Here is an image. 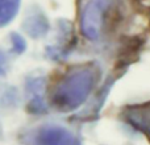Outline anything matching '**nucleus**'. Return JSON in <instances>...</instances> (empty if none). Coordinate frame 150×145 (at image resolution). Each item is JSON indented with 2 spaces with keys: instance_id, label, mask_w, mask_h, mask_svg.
I'll return each mask as SVG.
<instances>
[{
  "instance_id": "f257e3e1",
  "label": "nucleus",
  "mask_w": 150,
  "mask_h": 145,
  "mask_svg": "<svg viewBox=\"0 0 150 145\" xmlns=\"http://www.w3.org/2000/svg\"><path fill=\"white\" fill-rule=\"evenodd\" d=\"M127 15V0H87L80 13V31L90 41H101L120 28Z\"/></svg>"
},
{
  "instance_id": "39448f33",
  "label": "nucleus",
  "mask_w": 150,
  "mask_h": 145,
  "mask_svg": "<svg viewBox=\"0 0 150 145\" xmlns=\"http://www.w3.org/2000/svg\"><path fill=\"white\" fill-rule=\"evenodd\" d=\"M47 21L41 13H36V15L28 16V18L24 23V29L26 33L30 34L32 37H40L47 32Z\"/></svg>"
},
{
  "instance_id": "423d86ee",
  "label": "nucleus",
  "mask_w": 150,
  "mask_h": 145,
  "mask_svg": "<svg viewBox=\"0 0 150 145\" xmlns=\"http://www.w3.org/2000/svg\"><path fill=\"white\" fill-rule=\"evenodd\" d=\"M20 0H0V26H5L16 17Z\"/></svg>"
},
{
  "instance_id": "20e7f679",
  "label": "nucleus",
  "mask_w": 150,
  "mask_h": 145,
  "mask_svg": "<svg viewBox=\"0 0 150 145\" xmlns=\"http://www.w3.org/2000/svg\"><path fill=\"white\" fill-rule=\"evenodd\" d=\"M124 117L129 124L150 137V103L129 107L124 111Z\"/></svg>"
},
{
  "instance_id": "7ed1b4c3",
  "label": "nucleus",
  "mask_w": 150,
  "mask_h": 145,
  "mask_svg": "<svg viewBox=\"0 0 150 145\" xmlns=\"http://www.w3.org/2000/svg\"><path fill=\"white\" fill-rule=\"evenodd\" d=\"M37 145H80L79 140L66 128L58 125H45L34 136Z\"/></svg>"
},
{
  "instance_id": "f03ea898",
  "label": "nucleus",
  "mask_w": 150,
  "mask_h": 145,
  "mask_svg": "<svg viewBox=\"0 0 150 145\" xmlns=\"http://www.w3.org/2000/svg\"><path fill=\"white\" fill-rule=\"evenodd\" d=\"M99 77L100 70L96 65L80 66L66 72L50 94L53 107L62 112L76 109L92 92Z\"/></svg>"
},
{
  "instance_id": "6e6552de",
  "label": "nucleus",
  "mask_w": 150,
  "mask_h": 145,
  "mask_svg": "<svg viewBox=\"0 0 150 145\" xmlns=\"http://www.w3.org/2000/svg\"><path fill=\"white\" fill-rule=\"evenodd\" d=\"M5 69H7V57H5V54L0 50V75L5 74Z\"/></svg>"
},
{
  "instance_id": "0eeeda50",
  "label": "nucleus",
  "mask_w": 150,
  "mask_h": 145,
  "mask_svg": "<svg viewBox=\"0 0 150 145\" xmlns=\"http://www.w3.org/2000/svg\"><path fill=\"white\" fill-rule=\"evenodd\" d=\"M11 42H12V52L16 53V54H21L26 48V44H25V41H24V38L16 33H13L12 36H11Z\"/></svg>"
}]
</instances>
